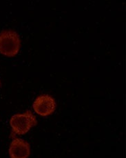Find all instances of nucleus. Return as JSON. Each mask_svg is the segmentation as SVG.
Masks as SVG:
<instances>
[{"mask_svg": "<svg viewBox=\"0 0 126 158\" xmlns=\"http://www.w3.org/2000/svg\"><path fill=\"white\" fill-rule=\"evenodd\" d=\"M37 124L36 117L28 110L25 113L14 114L10 119L12 130L13 133L17 135H23L28 133L30 128Z\"/></svg>", "mask_w": 126, "mask_h": 158, "instance_id": "obj_2", "label": "nucleus"}, {"mask_svg": "<svg viewBox=\"0 0 126 158\" xmlns=\"http://www.w3.org/2000/svg\"><path fill=\"white\" fill-rule=\"evenodd\" d=\"M33 109L42 116H48L54 112L56 109V102L48 94L40 95L35 99Z\"/></svg>", "mask_w": 126, "mask_h": 158, "instance_id": "obj_3", "label": "nucleus"}, {"mask_svg": "<svg viewBox=\"0 0 126 158\" xmlns=\"http://www.w3.org/2000/svg\"><path fill=\"white\" fill-rule=\"evenodd\" d=\"M21 47L19 34L13 30H4L0 33V52L12 57L17 54Z\"/></svg>", "mask_w": 126, "mask_h": 158, "instance_id": "obj_1", "label": "nucleus"}, {"mask_svg": "<svg viewBox=\"0 0 126 158\" xmlns=\"http://www.w3.org/2000/svg\"><path fill=\"white\" fill-rule=\"evenodd\" d=\"M10 158H28L30 155V146L21 138H14L9 147Z\"/></svg>", "mask_w": 126, "mask_h": 158, "instance_id": "obj_4", "label": "nucleus"}]
</instances>
